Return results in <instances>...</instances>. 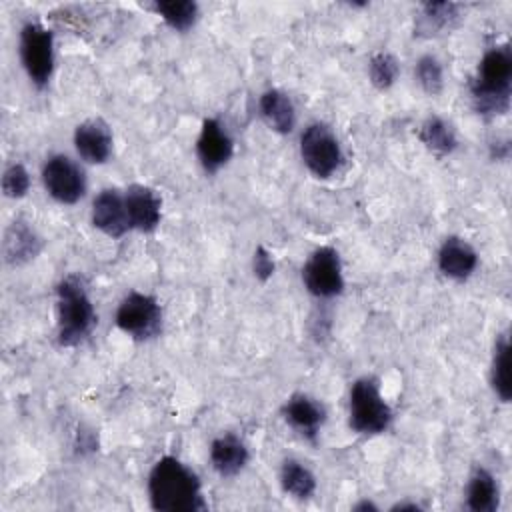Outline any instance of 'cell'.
<instances>
[{"instance_id": "cell-1", "label": "cell", "mask_w": 512, "mask_h": 512, "mask_svg": "<svg viewBox=\"0 0 512 512\" xmlns=\"http://www.w3.org/2000/svg\"><path fill=\"white\" fill-rule=\"evenodd\" d=\"M148 494L154 510L196 512L204 508L198 476L174 456L160 458L148 476Z\"/></svg>"}, {"instance_id": "cell-2", "label": "cell", "mask_w": 512, "mask_h": 512, "mask_svg": "<svg viewBox=\"0 0 512 512\" xmlns=\"http://www.w3.org/2000/svg\"><path fill=\"white\" fill-rule=\"evenodd\" d=\"M512 90V54L508 46L490 48L480 64L478 74L470 84L472 102L482 116H500L510 108Z\"/></svg>"}, {"instance_id": "cell-3", "label": "cell", "mask_w": 512, "mask_h": 512, "mask_svg": "<svg viewBox=\"0 0 512 512\" xmlns=\"http://www.w3.org/2000/svg\"><path fill=\"white\" fill-rule=\"evenodd\" d=\"M56 318L60 346H76L92 332L96 314L80 276L70 274L56 286Z\"/></svg>"}, {"instance_id": "cell-4", "label": "cell", "mask_w": 512, "mask_h": 512, "mask_svg": "<svg viewBox=\"0 0 512 512\" xmlns=\"http://www.w3.org/2000/svg\"><path fill=\"white\" fill-rule=\"evenodd\" d=\"M350 428L358 434L376 436L388 430L392 422V410L380 394V386L374 378H358L350 388Z\"/></svg>"}, {"instance_id": "cell-5", "label": "cell", "mask_w": 512, "mask_h": 512, "mask_svg": "<svg viewBox=\"0 0 512 512\" xmlns=\"http://www.w3.org/2000/svg\"><path fill=\"white\" fill-rule=\"evenodd\" d=\"M20 60L30 78L38 88L50 82L54 70V36L48 28L38 22H28L20 30Z\"/></svg>"}, {"instance_id": "cell-6", "label": "cell", "mask_w": 512, "mask_h": 512, "mask_svg": "<svg viewBox=\"0 0 512 512\" xmlns=\"http://www.w3.org/2000/svg\"><path fill=\"white\" fill-rule=\"evenodd\" d=\"M300 156L316 178H330L342 164L340 142L336 134L322 122H314L302 132Z\"/></svg>"}, {"instance_id": "cell-7", "label": "cell", "mask_w": 512, "mask_h": 512, "mask_svg": "<svg viewBox=\"0 0 512 512\" xmlns=\"http://www.w3.org/2000/svg\"><path fill=\"white\" fill-rule=\"evenodd\" d=\"M116 326L136 340H150L162 330V308L156 298L130 292L116 310Z\"/></svg>"}, {"instance_id": "cell-8", "label": "cell", "mask_w": 512, "mask_h": 512, "mask_svg": "<svg viewBox=\"0 0 512 512\" xmlns=\"http://www.w3.org/2000/svg\"><path fill=\"white\" fill-rule=\"evenodd\" d=\"M302 282L316 298H334L344 288L342 262L334 248H316L302 268Z\"/></svg>"}, {"instance_id": "cell-9", "label": "cell", "mask_w": 512, "mask_h": 512, "mask_svg": "<svg viewBox=\"0 0 512 512\" xmlns=\"http://www.w3.org/2000/svg\"><path fill=\"white\" fill-rule=\"evenodd\" d=\"M46 192L60 204H76L86 192V176L82 168L64 154H54L42 168Z\"/></svg>"}, {"instance_id": "cell-10", "label": "cell", "mask_w": 512, "mask_h": 512, "mask_svg": "<svg viewBox=\"0 0 512 512\" xmlns=\"http://www.w3.org/2000/svg\"><path fill=\"white\" fill-rule=\"evenodd\" d=\"M198 160L206 172L220 170L234 154V142L216 118H206L196 142Z\"/></svg>"}, {"instance_id": "cell-11", "label": "cell", "mask_w": 512, "mask_h": 512, "mask_svg": "<svg viewBox=\"0 0 512 512\" xmlns=\"http://www.w3.org/2000/svg\"><path fill=\"white\" fill-rule=\"evenodd\" d=\"M92 224L100 232H104L110 238H120L130 226L128 210H126V200L118 190H102L92 204Z\"/></svg>"}, {"instance_id": "cell-12", "label": "cell", "mask_w": 512, "mask_h": 512, "mask_svg": "<svg viewBox=\"0 0 512 512\" xmlns=\"http://www.w3.org/2000/svg\"><path fill=\"white\" fill-rule=\"evenodd\" d=\"M284 420L306 440H316V436L320 434V428L326 420V410L324 406L306 396V394H294L286 400L284 408H282Z\"/></svg>"}, {"instance_id": "cell-13", "label": "cell", "mask_w": 512, "mask_h": 512, "mask_svg": "<svg viewBox=\"0 0 512 512\" xmlns=\"http://www.w3.org/2000/svg\"><path fill=\"white\" fill-rule=\"evenodd\" d=\"M74 146L90 164H104L112 154V132L100 118H90L76 126Z\"/></svg>"}, {"instance_id": "cell-14", "label": "cell", "mask_w": 512, "mask_h": 512, "mask_svg": "<svg viewBox=\"0 0 512 512\" xmlns=\"http://www.w3.org/2000/svg\"><path fill=\"white\" fill-rule=\"evenodd\" d=\"M124 200H126V210H128L132 230H140V232L156 230L162 216V210H160L162 202L152 188L144 184H132L126 190Z\"/></svg>"}, {"instance_id": "cell-15", "label": "cell", "mask_w": 512, "mask_h": 512, "mask_svg": "<svg viewBox=\"0 0 512 512\" xmlns=\"http://www.w3.org/2000/svg\"><path fill=\"white\" fill-rule=\"evenodd\" d=\"M478 266L476 250L458 236H450L438 250V268L446 278L466 280Z\"/></svg>"}, {"instance_id": "cell-16", "label": "cell", "mask_w": 512, "mask_h": 512, "mask_svg": "<svg viewBox=\"0 0 512 512\" xmlns=\"http://www.w3.org/2000/svg\"><path fill=\"white\" fill-rule=\"evenodd\" d=\"M2 250L8 264L20 266L38 256V252L42 250V238L28 222L14 220L4 234Z\"/></svg>"}, {"instance_id": "cell-17", "label": "cell", "mask_w": 512, "mask_h": 512, "mask_svg": "<svg viewBox=\"0 0 512 512\" xmlns=\"http://www.w3.org/2000/svg\"><path fill=\"white\" fill-rule=\"evenodd\" d=\"M210 462L220 476H236L248 462V448L238 436L222 434L210 444Z\"/></svg>"}, {"instance_id": "cell-18", "label": "cell", "mask_w": 512, "mask_h": 512, "mask_svg": "<svg viewBox=\"0 0 512 512\" xmlns=\"http://www.w3.org/2000/svg\"><path fill=\"white\" fill-rule=\"evenodd\" d=\"M260 114L266 120V124L278 134L292 132L296 124V112H294L292 100L288 98V94L276 88H270L260 96Z\"/></svg>"}, {"instance_id": "cell-19", "label": "cell", "mask_w": 512, "mask_h": 512, "mask_svg": "<svg viewBox=\"0 0 512 512\" xmlns=\"http://www.w3.org/2000/svg\"><path fill=\"white\" fill-rule=\"evenodd\" d=\"M500 502V490L486 468H476L468 480L466 506L472 512H494Z\"/></svg>"}, {"instance_id": "cell-20", "label": "cell", "mask_w": 512, "mask_h": 512, "mask_svg": "<svg viewBox=\"0 0 512 512\" xmlns=\"http://www.w3.org/2000/svg\"><path fill=\"white\" fill-rule=\"evenodd\" d=\"M280 484L286 494H290L292 498H298V500L310 498L316 490V478L310 472V468H306L302 462L292 460V458L282 462Z\"/></svg>"}, {"instance_id": "cell-21", "label": "cell", "mask_w": 512, "mask_h": 512, "mask_svg": "<svg viewBox=\"0 0 512 512\" xmlns=\"http://www.w3.org/2000/svg\"><path fill=\"white\" fill-rule=\"evenodd\" d=\"M420 140L422 144L438 154V156H446L450 152L456 150L458 146V140H456V132L454 128L442 120V118H428L422 126H420Z\"/></svg>"}, {"instance_id": "cell-22", "label": "cell", "mask_w": 512, "mask_h": 512, "mask_svg": "<svg viewBox=\"0 0 512 512\" xmlns=\"http://www.w3.org/2000/svg\"><path fill=\"white\" fill-rule=\"evenodd\" d=\"M490 382L496 392V396L502 402H510L512 396V384H510V342L508 336H500L494 348L492 356V370H490Z\"/></svg>"}, {"instance_id": "cell-23", "label": "cell", "mask_w": 512, "mask_h": 512, "mask_svg": "<svg viewBox=\"0 0 512 512\" xmlns=\"http://www.w3.org/2000/svg\"><path fill=\"white\" fill-rule=\"evenodd\" d=\"M154 12L174 30L186 32L198 18V4L192 0H164L154 4Z\"/></svg>"}, {"instance_id": "cell-24", "label": "cell", "mask_w": 512, "mask_h": 512, "mask_svg": "<svg viewBox=\"0 0 512 512\" xmlns=\"http://www.w3.org/2000/svg\"><path fill=\"white\" fill-rule=\"evenodd\" d=\"M460 16V6L456 2H428L422 6L424 28L430 30H450Z\"/></svg>"}, {"instance_id": "cell-25", "label": "cell", "mask_w": 512, "mask_h": 512, "mask_svg": "<svg viewBox=\"0 0 512 512\" xmlns=\"http://www.w3.org/2000/svg\"><path fill=\"white\" fill-rule=\"evenodd\" d=\"M398 60L390 52H376L368 64V76L374 88L388 90L398 78Z\"/></svg>"}, {"instance_id": "cell-26", "label": "cell", "mask_w": 512, "mask_h": 512, "mask_svg": "<svg viewBox=\"0 0 512 512\" xmlns=\"http://www.w3.org/2000/svg\"><path fill=\"white\" fill-rule=\"evenodd\" d=\"M414 74H416V80H418L420 88L426 94L436 96V94L442 92V88H444V72H442V64L438 62L436 56H432V54L420 56L418 62H416Z\"/></svg>"}, {"instance_id": "cell-27", "label": "cell", "mask_w": 512, "mask_h": 512, "mask_svg": "<svg viewBox=\"0 0 512 512\" xmlns=\"http://www.w3.org/2000/svg\"><path fill=\"white\" fill-rule=\"evenodd\" d=\"M2 190L8 198H22L30 190V174L22 164H10L2 176Z\"/></svg>"}, {"instance_id": "cell-28", "label": "cell", "mask_w": 512, "mask_h": 512, "mask_svg": "<svg viewBox=\"0 0 512 512\" xmlns=\"http://www.w3.org/2000/svg\"><path fill=\"white\" fill-rule=\"evenodd\" d=\"M252 270H254V276H256L260 282H266V280L274 274V258H272V254H270L264 246H258V248L254 250Z\"/></svg>"}, {"instance_id": "cell-29", "label": "cell", "mask_w": 512, "mask_h": 512, "mask_svg": "<svg viewBox=\"0 0 512 512\" xmlns=\"http://www.w3.org/2000/svg\"><path fill=\"white\" fill-rule=\"evenodd\" d=\"M354 510H376V506L372 502H368V500H362L360 504L354 506Z\"/></svg>"}]
</instances>
